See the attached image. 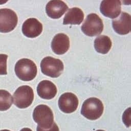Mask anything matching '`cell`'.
<instances>
[{"label":"cell","instance_id":"obj_9","mask_svg":"<svg viewBox=\"0 0 131 131\" xmlns=\"http://www.w3.org/2000/svg\"><path fill=\"white\" fill-rule=\"evenodd\" d=\"M101 13L106 17L116 18L121 13V3L119 0H105L100 6Z\"/></svg>","mask_w":131,"mask_h":131},{"label":"cell","instance_id":"obj_7","mask_svg":"<svg viewBox=\"0 0 131 131\" xmlns=\"http://www.w3.org/2000/svg\"><path fill=\"white\" fill-rule=\"evenodd\" d=\"M18 22L16 13L8 8L0 9V32L8 33L13 31Z\"/></svg>","mask_w":131,"mask_h":131},{"label":"cell","instance_id":"obj_5","mask_svg":"<svg viewBox=\"0 0 131 131\" xmlns=\"http://www.w3.org/2000/svg\"><path fill=\"white\" fill-rule=\"evenodd\" d=\"M40 68L43 74L52 78H57L63 72L64 66L61 60L47 56L42 59Z\"/></svg>","mask_w":131,"mask_h":131},{"label":"cell","instance_id":"obj_22","mask_svg":"<svg viewBox=\"0 0 131 131\" xmlns=\"http://www.w3.org/2000/svg\"><path fill=\"white\" fill-rule=\"evenodd\" d=\"M0 131H11L9 129H2V130H0Z\"/></svg>","mask_w":131,"mask_h":131},{"label":"cell","instance_id":"obj_6","mask_svg":"<svg viewBox=\"0 0 131 131\" xmlns=\"http://www.w3.org/2000/svg\"><path fill=\"white\" fill-rule=\"evenodd\" d=\"M83 33L89 36L99 35L103 30L102 20L96 13L89 14L81 27Z\"/></svg>","mask_w":131,"mask_h":131},{"label":"cell","instance_id":"obj_14","mask_svg":"<svg viewBox=\"0 0 131 131\" xmlns=\"http://www.w3.org/2000/svg\"><path fill=\"white\" fill-rule=\"evenodd\" d=\"M56 85L51 81L44 80L40 81L37 86V92L38 96L44 99H51L57 94Z\"/></svg>","mask_w":131,"mask_h":131},{"label":"cell","instance_id":"obj_18","mask_svg":"<svg viewBox=\"0 0 131 131\" xmlns=\"http://www.w3.org/2000/svg\"><path fill=\"white\" fill-rule=\"evenodd\" d=\"M8 55L0 54V75H7V61Z\"/></svg>","mask_w":131,"mask_h":131},{"label":"cell","instance_id":"obj_10","mask_svg":"<svg viewBox=\"0 0 131 131\" xmlns=\"http://www.w3.org/2000/svg\"><path fill=\"white\" fill-rule=\"evenodd\" d=\"M131 16L129 14L122 12L120 16L112 20V26L114 31L120 35H125L130 30Z\"/></svg>","mask_w":131,"mask_h":131},{"label":"cell","instance_id":"obj_17","mask_svg":"<svg viewBox=\"0 0 131 131\" xmlns=\"http://www.w3.org/2000/svg\"><path fill=\"white\" fill-rule=\"evenodd\" d=\"M13 103V98L10 93L5 90H0V111L10 108Z\"/></svg>","mask_w":131,"mask_h":131},{"label":"cell","instance_id":"obj_8","mask_svg":"<svg viewBox=\"0 0 131 131\" xmlns=\"http://www.w3.org/2000/svg\"><path fill=\"white\" fill-rule=\"evenodd\" d=\"M79 101L77 96L73 93L67 92L62 94L58 100L59 109L65 113H72L75 112L78 105Z\"/></svg>","mask_w":131,"mask_h":131},{"label":"cell","instance_id":"obj_4","mask_svg":"<svg viewBox=\"0 0 131 131\" xmlns=\"http://www.w3.org/2000/svg\"><path fill=\"white\" fill-rule=\"evenodd\" d=\"M34 92L31 87L25 85L18 87L13 95V103L19 108L29 107L34 99Z\"/></svg>","mask_w":131,"mask_h":131},{"label":"cell","instance_id":"obj_2","mask_svg":"<svg viewBox=\"0 0 131 131\" xmlns=\"http://www.w3.org/2000/svg\"><path fill=\"white\" fill-rule=\"evenodd\" d=\"M103 110L104 106L102 101L97 98L91 97L83 102L81 114L88 119L95 120L101 116Z\"/></svg>","mask_w":131,"mask_h":131},{"label":"cell","instance_id":"obj_12","mask_svg":"<svg viewBox=\"0 0 131 131\" xmlns=\"http://www.w3.org/2000/svg\"><path fill=\"white\" fill-rule=\"evenodd\" d=\"M68 9V6L62 1L53 0L49 1L46 7L47 14L51 18H60Z\"/></svg>","mask_w":131,"mask_h":131},{"label":"cell","instance_id":"obj_3","mask_svg":"<svg viewBox=\"0 0 131 131\" xmlns=\"http://www.w3.org/2000/svg\"><path fill=\"white\" fill-rule=\"evenodd\" d=\"M33 118L39 127L45 129L51 128L54 122L52 111L45 104H40L35 107L33 113Z\"/></svg>","mask_w":131,"mask_h":131},{"label":"cell","instance_id":"obj_23","mask_svg":"<svg viewBox=\"0 0 131 131\" xmlns=\"http://www.w3.org/2000/svg\"><path fill=\"white\" fill-rule=\"evenodd\" d=\"M96 131H105V130H102V129H98V130H96Z\"/></svg>","mask_w":131,"mask_h":131},{"label":"cell","instance_id":"obj_16","mask_svg":"<svg viewBox=\"0 0 131 131\" xmlns=\"http://www.w3.org/2000/svg\"><path fill=\"white\" fill-rule=\"evenodd\" d=\"M112 41L110 37L106 35H100L94 40V47L96 51L101 54L107 53L112 47Z\"/></svg>","mask_w":131,"mask_h":131},{"label":"cell","instance_id":"obj_20","mask_svg":"<svg viewBox=\"0 0 131 131\" xmlns=\"http://www.w3.org/2000/svg\"><path fill=\"white\" fill-rule=\"evenodd\" d=\"M36 131H59V129L57 125L56 124V123L54 122L52 127L48 129H42L39 127L38 126H37L36 128Z\"/></svg>","mask_w":131,"mask_h":131},{"label":"cell","instance_id":"obj_15","mask_svg":"<svg viewBox=\"0 0 131 131\" xmlns=\"http://www.w3.org/2000/svg\"><path fill=\"white\" fill-rule=\"evenodd\" d=\"M84 19L83 11L77 7L70 9L66 14L63 20V25H79Z\"/></svg>","mask_w":131,"mask_h":131},{"label":"cell","instance_id":"obj_11","mask_svg":"<svg viewBox=\"0 0 131 131\" xmlns=\"http://www.w3.org/2000/svg\"><path fill=\"white\" fill-rule=\"evenodd\" d=\"M43 29L42 24L35 18L26 19L22 26L23 34L29 38H35L39 36Z\"/></svg>","mask_w":131,"mask_h":131},{"label":"cell","instance_id":"obj_21","mask_svg":"<svg viewBox=\"0 0 131 131\" xmlns=\"http://www.w3.org/2000/svg\"><path fill=\"white\" fill-rule=\"evenodd\" d=\"M20 131H32V130L30 128H29L25 127V128H22Z\"/></svg>","mask_w":131,"mask_h":131},{"label":"cell","instance_id":"obj_13","mask_svg":"<svg viewBox=\"0 0 131 131\" xmlns=\"http://www.w3.org/2000/svg\"><path fill=\"white\" fill-rule=\"evenodd\" d=\"M70 48L69 38L64 33H58L53 37L51 42L52 51L57 55L66 53Z\"/></svg>","mask_w":131,"mask_h":131},{"label":"cell","instance_id":"obj_19","mask_svg":"<svg viewBox=\"0 0 131 131\" xmlns=\"http://www.w3.org/2000/svg\"><path fill=\"white\" fill-rule=\"evenodd\" d=\"M122 120L125 125L129 127L130 126V107L124 112L122 116Z\"/></svg>","mask_w":131,"mask_h":131},{"label":"cell","instance_id":"obj_1","mask_svg":"<svg viewBox=\"0 0 131 131\" xmlns=\"http://www.w3.org/2000/svg\"><path fill=\"white\" fill-rule=\"evenodd\" d=\"M14 71L18 78L25 81L33 80L36 76L37 69L35 63L28 58L18 60L15 65Z\"/></svg>","mask_w":131,"mask_h":131}]
</instances>
